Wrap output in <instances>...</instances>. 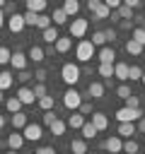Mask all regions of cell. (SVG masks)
Returning a JSON list of instances; mask_svg holds the SVG:
<instances>
[{
	"mask_svg": "<svg viewBox=\"0 0 145 154\" xmlns=\"http://www.w3.org/2000/svg\"><path fill=\"white\" fill-rule=\"evenodd\" d=\"M135 130H138L135 123H118V135L121 137H130V135H135Z\"/></svg>",
	"mask_w": 145,
	"mask_h": 154,
	"instance_id": "obj_21",
	"label": "cell"
},
{
	"mask_svg": "<svg viewBox=\"0 0 145 154\" xmlns=\"http://www.w3.org/2000/svg\"><path fill=\"white\" fill-rule=\"evenodd\" d=\"M51 19H53V24H56V26H60V24H65V22H68V14L63 12V7H58V10H53Z\"/></svg>",
	"mask_w": 145,
	"mask_h": 154,
	"instance_id": "obj_29",
	"label": "cell"
},
{
	"mask_svg": "<svg viewBox=\"0 0 145 154\" xmlns=\"http://www.w3.org/2000/svg\"><path fill=\"white\" fill-rule=\"evenodd\" d=\"M31 77H34V72H29V70H19V72H17V77H14V79H19V82H22V84H24V82H29V79H31Z\"/></svg>",
	"mask_w": 145,
	"mask_h": 154,
	"instance_id": "obj_42",
	"label": "cell"
},
{
	"mask_svg": "<svg viewBox=\"0 0 145 154\" xmlns=\"http://www.w3.org/2000/svg\"><path fill=\"white\" fill-rule=\"evenodd\" d=\"M27 58H29V60H34V63H41V60L46 58V53H44V48H41V46H31V48H29V53H27Z\"/></svg>",
	"mask_w": 145,
	"mask_h": 154,
	"instance_id": "obj_20",
	"label": "cell"
},
{
	"mask_svg": "<svg viewBox=\"0 0 145 154\" xmlns=\"http://www.w3.org/2000/svg\"><path fill=\"white\" fill-rule=\"evenodd\" d=\"M92 14H94V19H106V17L111 14V10H109V7L104 5V0H102V5H99V7H97Z\"/></svg>",
	"mask_w": 145,
	"mask_h": 154,
	"instance_id": "obj_32",
	"label": "cell"
},
{
	"mask_svg": "<svg viewBox=\"0 0 145 154\" xmlns=\"http://www.w3.org/2000/svg\"><path fill=\"white\" fill-rule=\"evenodd\" d=\"M63 12H65L68 17H75V14L80 12V2H77V0H63Z\"/></svg>",
	"mask_w": 145,
	"mask_h": 154,
	"instance_id": "obj_19",
	"label": "cell"
},
{
	"mask_svg": "<svg viewBox=\"0 0 145 154\" xmlns=\"http://www.w3.org/2000/svg\"><path fill=\"white\" fill-rule=\"evenodd\" d=\"M22 2H27V0H22Z\"/></svg>",
	"mask_w": 145,
	"mask_h": 154,
	"instance_id": "obj_64",
	"label": "cell"
},
{
	"mask_svg": "<svg viewBox=\"0 0 145 154\" xmlns=\"http://www.w3.org/2000/svg\"><path fill=\"white\" fill-rule=\"evenodd\" d=\"M10 58H12V53H10V48H5V46H0V65H7V63H10Z\"/></svg>",
	"mask_w": 145,
	"mask_h": 154,
	"instance_id": "obj_41",
	"label": "cell"
},
{
	"mask_svg": "<svg viewBox=\"0 0 145 154\" xmlns=\"http://www.w3.org/2000/svg\"><path fill=\"white\" fill-rule=\"evenodd\" d=\"M140 118H143V111H140V108H128V106H123V108L116 111V120H118V123H138Z\"/></svg>",
	"mask_w": 145,
	"mask_h": 154,
	"instance_id": "obj_4",
	"label": "cell"
},
{
	"mask_svg": "<svg viewBox=\"0 0 145 154\" xmlns=\"http://www.w3.org/2000/svg\"><path fill=\"white\" fill-rule=\"evenodd\" d=\"M80 103H82V94H80L75 87H68L65 94H63V106H65L68 111H77Z\"/></svg>",
	"mask_w": 145,
	"mask_h": 154,
	"instance_id": "obj_3",
	"label": "cell"
},
{
	"mask_svg": "<svg viewBox=\"0 0 145 154\" xmlns=\"http://www.w3.org/2000/svg\"><path fill=\"white\" fill-rule=\"evenodd\" d=\"M116 12H118L121 19H133V7H128V5H121Z\"/></svg>",
	"mask_w": 145,
	"mask_h": 154,
	"instance_id": "obj_37",
	"label": "cell"
},
{
	"mask_svg": "<svg viewBox=\"0 0 145 154\" xmlns=\"http://www.w3.org/2000/svg\"><path fill=\"white\" fill-rule=\"evenodd\" d=\"M46 0H27V10H31V12H36V14H41L44 10H46Z\"/></svg>",
	"mask_w": 145,
	"mask_h": 154,
	"instance_id": "obj_28",
	"label": "cell"
},
{
	"mask_svg": "<svg viewBox=\"0 0 145 154\" xmlns=\"http://www.w3.org/2000/svg\"><path fill=\"white\" fill-rule=\"evenodd\" d=\"M34 154H58V152H56L53 147H39V149H36Z\"/></svg>",
	"mask_w": 145,
	"mask_h": 154,
	"instance_id": "obj_51",
	"label": "cell"
},
{
	"mask_svg": "<svg viewBox=\"0 0 145 154\" xmlns=\"http://www.w3.org/2000/svg\"><path fill=\"white\" fill-rule=\"evenodd\" d=\"M56 118H58V116H56L53 111H44V125H51Z\"/></svg>",
	"mask_w": 145,
	"mask_h": 154,
	"instance_id": "obj_47",
	"label": "cell"
},
{
	"mask_svg": "<svg viewBox=\"0 0 145 154\" xmlns=\"http://www.w3.org/2000/svg\"><path fill=\"white\" fill-rule=\"evenodd\" d=\"M116 94H118L121 99H128V96H130V87H128V84H118V87H116Z\"/></svg>",
	"mask_w": 145,
	"mask_h": 154,
	"instance_id": "obj_43",
	"label": "cell"
},
{
	"mask_svg": "<svg viewBox=\"0 0 145 154\" xmlns=\"http://www.w3.org/2000/svg\"><path fill=\"white\" fill-rule=\"evenodd\" d=\"M24 26H27V24H24V14H19V12H12V14L7 17V29H10L12 34H19Z\"/></svg>",
	"mask_w": 145,
	"mask_h": 154,
	"instance_id": "obj_6",
	"label": "cell"
},
{
	"mask_svg": "<svg viewBox=\"0 0 145 154\" xmlns=\"http://www.w3.org/2000/svg\"><path fill=\"white\" fill-rule=\"evenodd\" d=\"M24 103L17 99V96H10V99H5V108L10 111V113H19V108H22Z\"/></svg>",
	"mask_w": 145,
	"mask_h": 154,
	"instance_id": "obj_24",
	"label": "cell"
},
{
	"mask_svg": "<svg viewBox=\"0 0 145 154\" xmlns=\"http://www.w3.org/2000/svg\"><path fill=\"white\" fill-rule=\"evenodd\" d=\"M140 82H143V87H145V70H143V77H140Z\"/></svg>",
	"mask_w": 145,
	"mask_h": 154,
	"instance_id": "obj_62",
	"label": "cell"
},
{
	"mask_svg": "<svg viewBox=\"0 0 145 154\" xmlns=\"http://www.w3.org/2000/svg\"><path fill=\"white\" fill-rule=\"evenodd\" d=\"M140 77H143V70H140L138 65H130V70H128V79H130V82H138Z\"/></svg>",
	"mask_w": 145,
	"mask_h": 154,
	"instance_id": "obj_40",
	"label": "cell"
},
{
	"mask_svg": "<svg viewBox=\"0 0 145 154\" xmlns=\"http://www.w3.org/2000/svg\"><path fill=\"white\" fill-rule=\"evenodd\" d=\"M123 101H126V106H128V108H140V99H138L135 94H130V96H128V99H123Z\"/></svg>",
	"mask_w": 145,
	"mask_h": 154,
	"instance_id": "obj_44",
	"label": "cell"
},
{
	"mask_svg": "<svg viewBox=\"0 0 145 154\" xmlns=\"http://www.w3.org/2000/svg\"><path fill=\"white\" fill-rule=\"evenodd\" d=\"M60 77H63V82H65L68 87H75V84L80 82V67H77L75 63H65V65L60 67Z\"/></svg>",
	"mask_w": 145,
	"mask_h": 154,
	"instance_id": "obj_2",
	"label": "cell"
},
{
	"mask_svg": "<svg viewBox=\"0 0 145 154\" xmlns=\"http://www.w3.org/2000/svg\"><path fill=\"white\" fill-rule=\"evenodd\" d=\"M104 5H106L109 10H118V7L123 5V0H104Z\"/></svg>",
	"mask_w": 145,
	"mask_h": 154,
	"instance_id": "obj_48",
	"label": "cell"
},
{
	"mask_svg": "<svg viewBox=\"0 0 145 154\" xmlns=\"http://www.w3.org/2000/svg\"><path fill=\"white\" fill-rule=\"evenodd\" d=\"M109 17H111V22H118V19H121V17H118V12H116V10H111V14H109Z\"/></svg>",
	"mask_w": 145,
	"mask_h": 154,
	"instance_id": "obj_57",
	"label": "cell"
},
{
	"mask_svg": "<svg viewBox=\"0 0 145 154\" xmlns=\"http://www.w3.org/2000/svg\"><path fill=\"white\" fill-rule=\"evenodd\" d=\"M39 106L44 108V111H53V96H39Z\"/></svg>",
	"mask_w": 145,
	"mask_h": 154,
	"instance_id": "obj_35",
	"label": "cell"
},
{
	"mask_svg": "<svg viewBox=\"0 0 145 154\" xmlns=\"http://www.w3.org/2000/svg\"><path fill=\"white\" fill-rule=\"evenodd\" d=\"M12 84H14V75L7 72V70H2V72H0V89L5 91V89H10Z\"/></svg>",
	"mask_w": 145,
	"mask_h": 154,
	"instance_id": "obj_22",
	"label": "cell"
},
{
	"mask_svg": "<svg viewBox=\"0 0 145 154\" xmlns=\"http://www.w3.org/2000/svg\"><path fill=\"white\" fill-rule=\"evenodd\" d=\"M104 36H106V41H116V29H104Z\"/></svg>",
	"mask_w": 145,
	"mask_h": 154,
	"instance_id": "obj_50",
	"label": "cell"
},
{
	"mask_svg": "<svg viewBox=\"0 0 145 154\" xmlns=\"http://www.w3.org/2000/svg\"><path fill=\"white\" fill-rule=\"evenodd\" d=\"M138 22H140V26L145 29V17H138Z\"/></svg>",
	"mask_w": 145,
	"mask_h": 154,
	"instance_id": "obj_58",
	"label": "cell"
},
{
	"mask_svg": "<svg viewBox=\"0 0 145 154\" xmlns=\"http://www.w3.org/2000/svg\"><path fill=\"white\" fill-rule=\"evenodd\" d=\"M70 152H72V154H87V142H85V137H82V140H72V142H70Z\"/></svg>",
	"mask_w": 145,
	"mask_h": 154,
	"instance_id": "obj_27",
	"label": "cell"
},
{
	"mask_svg": "<svg viewBox=\"0 0 145 154\" xmlns=\"http://www.w3.org/2000/svg\"><path fill=\"white\" fill-rule=\"evenodd\" d=\"M53 48H56V53H68L72 48V36L70 38L68 36H58V41L53 43Z\"/></svg>",
	"mask_w": 145,
	"mask_h": 154,
	"instance_id": "obj_14",
	"label": "cell"
},
{
	"mask_svg": "<svg viewBox=\"0 0 145 154\" xmlns=\"http://www.w3.org/2000/svg\"><path fill=\"white\" fill-rule=\"evenodd\" d=\"M5 5H7V0H0V10H2V7H5Z\"/></svg>",
	"mask_w": 145,
	"mask_h": 154,
	"instance_id": "obj_61",
	"label": "cell"
},
{
	"mask_svg": "<svg viewBox=\"0 0 145 154\" xmlns=\"http://www.w3.org/2000/svg\"><path fill=\"white\" fill-rule=\"evenodd\" d=\"M34 79H36V82H46V70H44V67H39V70L34 72Z\"/></svg>",
	"mask_w": 145,
	"mask_h": 154,
	"instance_id": "obj_49",
	"label": "cell"
},
{
	"mask_svg": "<svg viewBox=\"0 0 145 154\" xmlns=\"http://www.w3.org/2000/svg\"><path fill=\"white\" fill-rule=\"evenodd\" d=\"M130 38H133V41H138L140 46H145V29H143V26H138V29H133V34H130Z\"/></svg>",
	"mask_w": 145,
	"mask_h": 154,
	"instance_id": "obj_36",
	"label": "cell"
},
{
	"mask_svg": "<svg viewBox=\"0 0 145 154\" xmlns=\"http://www.w3.org/2000/svg\"><path fill=\"white\" fill-rule=\"evenodd\" d=\"M128 70H130L128 63H114V77H116V79L128 82Z\"/></svg>",
	"mask_w": 145,
	"mask_h": 154,
	"instance_id": "obj_13",
	"label": "cell"
},
{
	"mask_svg": "<svg viewBox=\"0 0 145 154\" xmlns=\"http://www.w3.org/2000/svg\"><path fill=\"white\" fill-rule=\"evenodd\" d=\"M34 96L39 99V96H46V84L44 82H36L34 84Z\"/></svg>",
	"mask_w": 145,
	"mask_h": 154,
	"instance_id": "obj_45",
	"label": "cell"
},
{
	"mask_svg": "<svg viewBox=\"0 0 145 154\" xmlns=\"http://www.w3.org/2000/svg\"><path fill=\"white\" fill-rule=\"evenodd\" d=\"M85 125V116L82 113H72L70 118H68V128H72V130H80Z\"/></svg>",
	"mask_w": 145,
	"mask_h": 154,
	"instance_id": "obj_25",
	"label": "cell"
},
{
	"mask_svg": "<svg viewBox=\"0 0 145 154\" xmlns=\"http://www.w3.org/2000/svg\"><path fill=\"white\" fill-rule=\"evenodd\" d=\"M36 19H39L36 12H31V10L24 12V24H27V26H36Z\"/></svg>",
	"mask_w": 145,
	"mask_h": 154,
	"instance_id": "obj_38",
	"label": "cell"
},
{
	"mask_svg": "<svg viewBox=\"0 0 145 154\" xmlns=\"http://www.w3.org/2000/svg\"><path fill=\"white\" fill-rule=\"evenodd\" d=\"M27 63H29V58H27V53H22V51H14L12 53V58H10V65L19 72V70H27Z\"/></svg>",
	"mask_w": 145,
	"mask_h": 154,
	"instance_id": "obj_8",
	"label": "cell"
},
{
	"mask_svg": "<svg viewBox=\"0 0 145 154\" xmlns=\"http://www.w3.org/2000/svg\"><path fill=\"white\" fill-rule=\"evenodd\" d=\"M77 111H80V113H82V116H89V113H92V103H89V101H82V103H80V108H77Z\"/></svg>",
	"mask_w": 145,
	"mask_h": 154,
	"instance_id": "obj_46",
	"label": "cell"
},
{
	"mask_svg": "<svg viewBox=\"0 0 145 154\" xmlns=\"http://www.w3.org/2000/svg\"><path fill=\"white\" fill-rule=\"evenodd\" d=\"M24 142H27V140H24V135H22V132H17V130H12V135H7V147H10V149H14V152H17V149H22V144H24Z\"/></svg>",
	"mask_w": 145,
	"mask_h": 154,
	"instance_id": "obj_11",
	"label": "cell"
},
{
	"mask_svg": "<svg viewBox=\"0 0 145 154\" xmlns=\"http://www.w3.org/2000/svg\"><path fill=\"white\" fill-rule=\"evenodd\" d=\"M36 26H39L41 31H44V29H48V26H51V17L41 12V14H39V19H36Z\"/></svg>",
	"mask_w": 145,
	"mask_h": 154,
	"instance_id": "obj_39",
	"label": "cell"
},
{
	"mask_svg": "<svg viewBox=\"0 0 145 154\" xmlns=\"http://www.w3.org/2000/svg\"><path fill=\"white\" fill-rule=\"evenodd\" d=\"M5 154H14V149H10V152H5Z\"/></svg>",
	"mask_w": 145,
	"mask_h": 154,
	"instance_id": "obj_63",
	"label": "cell"
},
{
	"mask_svg": "<svg viewBox=\"0 0 145 154\" xmlns=\"http://www.w3.org/2000/svg\"><path fill=\"white\" fill-rule=\"evenodd\" d=\"M133 26V19H121V29H130Z\"/></svg>",
	"mask_w": 145,
	"mask_h": 154,
	"instance_id": "obj_54",
	"label": "cell"
},
{
	"mask_svg": "<svg viewBox=\"0 0 145 154\" xmlns=\"http://www.w3.org/2000/svg\"><path fill=\"white\" fill-rule=\"evenodd\" d=\"M17 99H19L22 103H34L36 96H34V89H31V87H19V89H17Z\"/></svg>",
	"mask_w": 145,
	"mask_h": 154,
	"instance_id": "obj_15",
	"label": "cell"
},
{
	"mask_svg": "<svg viewBox=\"0 0 145 154\" xmlns=\"http://www.w3.org/2000/svg\"><path fill=\"white\" fill-rule=\"evenodd\" d=\"M97 58H99V63H114L116 51H114L111 46H102V48L97 51Z\"/></svg>",
	"mask_w": 145,
	"mask_h": 154,
	"instance_id": "obj_12",
	"label": "cell"
},
{
	"mask_svg": "<svg viewBox=\"0 0 145 154\" xmlns=\"http://www.w3.org/2000/svg\"><path fill=\"white\" fill-rule=\"evenodd\" d=\"M10 123H12V128L14 130H24V125L29 123V118H27V113H12V118H10Z\"/></svg>",
	"mask_w": 145,
	"mask_h": 154,
	"instance_id": "obj_16",
	"label": "cell"
},
{
	"mask_svg": "<svg viewBox=\"0 0 145 154\" xmlns=\"http://www.w3.org/2000/svg\"><path fill=\"white\" fill-rule=\"evenodd\" d=\"M0 103H5V96H2V89H0Z\"/></svg>",
	"mask_w": 145,
	"mask_h": 154,
	"instance_id": "obj_60",
	"label": "cell"
},
{
	"mask_svg": "<svg viewBox=\"0 0 145 154\" xmlns=\"http://www.w3.org/2000/svg\"><path fill=\"white\" fill-rule=\"evenodd\" d=\"M123 5H128V7H133V10H135V7L140 5V0H123Z\"/></svg>",
	"mask_w": 145,
	"mask_h": 154,
	"instance_id": "obj_55",
	"label": "cell"
},
{
	"mask_svg": "<svg viewBox=\"0 0 145 154\" xmlns=\"http://www.w3.org/2000/svg\"><path fill=\"white\" fill-rule=\"evenodd\" d=\"M75 55H77V60H80V63H89V60L97 55V48H94V43H92V41L82 38V41L77 43V48H75Z\"/></svg>",
	"mask_w": 145,
	"mask_h": 154,
	"instance_id": "obj_1",
	"label": "cell"
},
{
	"mask_svg": "<svg viewBox=\"0 0 145 154\" xmlns=\"http://www.w3.org/2000/svg\"><path fill=\"white\" fill-rule=\"evenodd\" d=\"M138 149H140V144H138L135 140H130V137H128V140L123 142V154H135Z\"/></svg>",
	"mask_w": 145,
	"mask_h": 154,
	"instance_id": "obj_33",
	"label": "cell"
},
{
	"mask_svg": "<svg viewBox=\"0 0 145 154\" xmlns=\"http://www.w3.org/2000/svg\"><path fill=\"white\" fill-rule=\"evenodd\" d=\"M80 130H82V137H85V140H92V137H94V135L99 132V130H97V128H94V125H92L89 120H85V125H82Z\"/></svg>",
	"mask_w": 145,
	"mask_h": 154,
	"instance_id": "obj_31",
	"label": "cell"
},
{
	"mask_svg": "<svg viewBox=\"0 0 145 154\" xmlns=\"http://www.w3.org/2000/svg\"><path fill=\"white\" fill-rule=\"evenodd\" d=\"M135 125H138V132H143V135H145V116H143V118H140Z\"/></svg>",
	"mask_w": 145,
	"mask_h": 154,
	"instance_id": "obj_53",
	"label": "cell"
},
{
	"mask_svg": "<svg viewBox=\"0 0 145 154\" xmlns=\"http://www.w3.org/2000/svg\"><path fill=\"white\" fill-rule=\"evenodd\" d=\"M87 29H89L87 19H80V17H75V19L70 22V36H75V38H82V36L87 34Z\"/></svg>",
	"mask_w": 145,
	"mask_h": 154,
	"instance_id": "obj_5",
	"label": "cell"
},
{
	"mask_svg": "<svg viewBox=\"0 0 145 154\" xmlns=\"http://www.w3.org/2000/svg\"><path fill=\"white\" fill-rule=\"evenodd\" d=\"M2 125H5V116H0V128H2Z\"/></svg>",
	"mask_w": 145,
	"mask_h": 154,
	"instance_id": "obj_59",
	"label": "cell"
},
{
	"mask_svg": "<svg viewBox=\"0 0 145 154\" xmlns=\"http://www.w3.org/2000/svg\"><path fill=\"white\" fill-rule=\"evenodd\" d=\"M92 43H94V48H97V46H99V48L106 46V36H104V31H94V34H92Z\"/></svg>",
	"mask_w": 145,
	"mask_h": 154,
	"instance_id": "obj_34",
	"label": "cell"
},
{
	"mask_svg": "<svg viewBox=\"0 0 145 154\" xmlns=\"http://www.w3.org/2000/svg\"><path fill=\"white\" fill-rule=\"evenodd\" d=\"M22 135H24L27 142H36V140H41V125L39 123H27L24 130H22Z\"/></svg>",
	"mask_w": 145,
	"mask_h": 154,
	"instance_id": "obj_7",
	"label": "cell"
},
{
	"mask_svg": "<svg viewBox=\"0 0 145 154\" xmlns=\"http://www.w3.org/2000/svg\"><path fill=\"white\" fill-rule=\"evenodd\" d=\"M48 128H51V135L60 137V135H65V128H68V123H63V120H58V118H56V120H53Z\"/></svg>",
	"mask_w": 145,
	"mask_h": 154,
	"instance_id": "obj_26",
	"label": "cell"
},
{
	"mask_svg": "<svg viewBox=\"0 0 145 154\" xmlns=\"http://www.w3.org/2000/svg\"><path fill=\"white\" fill-rule=\"evenodd\" d=\"M143 48H145V46H140V43H138V41H133V38H128V41H126V53H128V55H140V53H143Z\"/></svg>",
	"mask_w": 145,
	"mask_h": 154,
	"instance_id": "obj_23",
	"label": "cell"
},
{
	"mask_svg": "<svg viewBox=\"0 0 145 154\" xmlns=\"http://www.w3.org/2000/svg\"><path fill=\"white\" fill-rule=\"evenodd\" d=\"M104 149L111 152V154H121V152H123V140L116 137V135H114V137H106V140H104Z\"/></svg>",
	"mask_w": 145,
	"mask_h": 154,
	"instance_id": "obj_10",
	"label": "cell"
},
{
	"mask_svg": "<svg viewBox=\"0 0 145 154\" xmlns=\"http://www.w3.org/2000/svg\"><path fill=\"white\" fill-rule=\"evenodd\" d=\"M41 34H44V41H46V43H51V46H53V43L58 41V36H60V34H58V29H56V24H51V26H48V29H44Z\"/></svg>",
	"mask_w": 145,
	"mask_h": 154,
	"instance_id": "obj_17",
	"label": "cell"
},
{
	"mask_svg": "<svg viewBox=\"0 0 145 154\" xmlns=\"http://www.w3.org/2000/svg\"><path fill=\"white\" fill-rule=\"evenodd\" d=\"M87 94H89L92 99H102V96H104V84H102V82H89Z\"/></svg>",
	"mask_w": 145,
	"mask_h": 154,
	"instance_id": "obj_18",
	"label": "cell"
},
{
	"mask_svg": "<svg viewBox=\"0 0 145 154\" xmlns=\"http://www.w3.org/2000/svg\"><path fill=\"white\" fill-rule=\"evenodd\" d=\"M89 123L102 132V130H106L109 128V118H106V113H102V111H92V118H89Z\"/></svg>",
	"mask_w": 145,
	"mask_h": 154,
	"instance_id": "obj_9",
	"label": "cell"
},
{
	"mask_svg": "<svg viewBox=\"0 0 145 154\" xmlns=\"http://www.w3.org/2000/svg\"><path fill=\"white\" fill-rule=\"evenodd\" d=\"M7 24V19H5V10H0V29Z\"/></svg>",
	"mask_w": 145,
	"mask_h": 154,
	"instance_id": "obj_56",
	"label": "cell"
},
{
	"mask_svg": "<svg viewBox=\"0 0 145 154\" xmlns=\"http://www.w3.org/2000/svg\"><path fill=\"white\" fill-rule=\"evenodd\" d=\"M99 75L104 79H111L114 77V63H99Z\"/></svg>",
	"mask_w": 145,
	"mask_h": 154,
	"instance_id": "obj_30",
	"label": "cell"
},
{
	"mask_svg": "<svg viewBox=\"0 0 145 154\" xmlns=\"http://www.w3.org/2000/svg\"><path fill=\"white\" fill-rule=\"evenodd\" d=\"M99 5H102V0H87V10H89V12H94Z\"/></svg>",
	"mask_w": 145,
	"mask_h": 154,
	"instance_id": "obj_52",
	"label": "cell"
}]
</instances>
